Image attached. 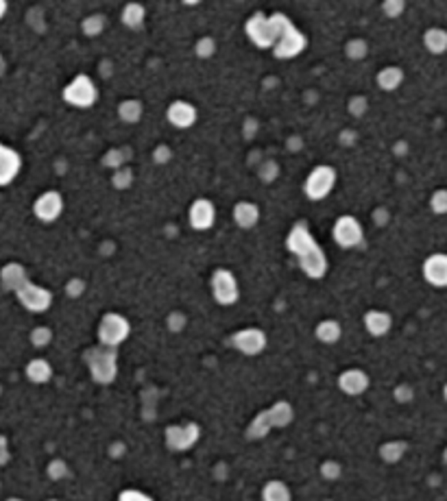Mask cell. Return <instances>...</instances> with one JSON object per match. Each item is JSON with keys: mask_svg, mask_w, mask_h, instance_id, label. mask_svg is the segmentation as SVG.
<instances>
[{"mask_svg": "<svg viewBox=\"0 0 447 501\" xmlns=\"http://www.w3.org/2000/svg\"><path fill=\"white\" fill-rule=\"evenodd\" d=\"M286 249L297 257L301 270L310 279H321L327 272V255L304 222H297L290 229L286 238Z\"/></svg>", "mask_w": 447, "mask_h": 501, "instance_id": "cell-1", "label": "cell"}, {"mask_svg": "<svg viewBox=\"0 0 447 501\" xmlns=\"http://www.w3.org/2000/svg\"><path fill=\"white\" fill-rule=\"evenodd\" d=\"M268 20H271V26L275 31L273 53L277 59H292L306 51L308 46L306 35L290 22L288 16H284V13H273V16H268Z\"/></svg>", "mask_w": 447, "mask_h": 501, "instance_id": "cell-2", "label": "cell"}, {"mask_svg": "<svg viewBox=\"0 0 447 501\" xmlns=\"http://www.w3.org/2000/svg\"><path fill=\"white\" fill-rule=\"evenodd\" d=\"M85 364L89 369V375L96 384L107 386L112 384L116 375H118V355L116 349H107V346H92L85 351Z\"/></svg>", "mask_w": 447, "mask_h": 501, "instance_id": "cell-3", "label": "cell"}, {"mask_svg": "<svg viewBox=\"0 0 447 501\" xmlns=\"http://www.w3.org/2000/svg\"><path fill=\"white\" fill-rule=\"evenodd\" d=\"M295 412H292V405L286 403V401H277L275 405H271L268 410H264L262 414H258L253 419L251 428H249V436L251 438H262L268 430L273 428H286V425L292 421Z\"/></svg>", "mask_w": 447, "mask_h": 501, "instance_id": "cell-4", "label": "cell"}, {"mask_svg": "<svg viewBox=\"0 0 447 501\" xmlns=\"http://www.w3.org/2000/svg\"><path fill=\"white\" fill-rule=\"evenodd\" d=\"M131 333V323L123 314H116V312H107L105 316L100 318L98 323V342L100 346H107V349H116L121 346Z\"/></svg>", "mask_w": 447, "mask_h": 501, "instance_id": "cell-5", "label": "cell"}, {"mask_svg": "<svg viewBox=\"0 0 447 501\" xmlns=\"http://www.w3.org/2000/svg\"><path fill=\"white\" fill-rule=\"evenodd\" d=\"M62 96L68 105H72V107H81V109L92 107V105L98 100L96 85L87 74H77V77L64 87Z\"/></svg>", "mask_w": 447, "mask_h": 501, "instance_id": "cell-6", "label": "cell"}, {"mask_svg": "<svg viewBox=\"0 0 447 501\" xmlns=\"http://www.w3.org/2000/svg\"><path fill=\"white\" fill-rule=\"evenodd\" d=\"M336 184V170L332 166H317L304 184V192L310 201H323L327 194L334 190Z\"/></svg>", "mask_w": 447, "mask_h": 501, "instance_id": "cell-7", "label": "cell"}, {"mask_svg": "<svg viewBox=\"0 0 447 501\" xmlns=\"http://www.w3.org/2000/svg\"><path fill=\"white\" fill-rule=\"evenodd\" d=\"M18 297L20 301V306L28 312H35V314H42V312H46L51 306H53V292L46 290V288H42L37 283H33L31 279H28L20 290L13 292Z\"/></svg>", "mask_w": 447, "mask_h": 501, "instance_id": "cell-8", "label": "cell"}, {"mask_svg": "<svg viewBox=\"0 0 447 501\" xmlns=\"http://www.w3.org/2000/svg\"><path fill=\"white\" fill-rule=\"evenodd\" d=\"M212 295L218 306H234L240 297V288H238V279L231 270L218 268L212 275Z\"/></svg>", "mask_w": 447, "mask_h": 501, "instance_id": "cell-9", "label": "cell"}, {"mask_svg": "<svg viewBox=\"0 0 447 501\" xmlns=\"http://www.w3.org/2000/svg\"><path fill=\"white\" fill-rule=\"evenodd\" d=\"M332 236H334L336 245L342 247V249H356V247H360L362 242H365L362 225L358 222L353 216H340V218L334 222Z\"/></svg>", "mask_w": 447, "mask_h": 501, "instance_id": "cell-10", "label": "cell"}, {"mask_svg": "<svg viewBox=\"0 0 447 501\" xmlns=\"http://www.w3.org/2000/svg\"><path fill=\"white\" fill-rule=\"evenodd\" d=\"M201 436V428L197 423H177V425H170L164 434L166 438V447L173 449V451H186V449H192L197 445V440Z\"/></svg>", "mask_w": 447, "mask_h": 501, "instance_id": "cell-11", "label": "cell"}, {"mask_svg": "<svg viewBox=\"0 0 447 501\" xmlns=\"http://www.w3.org/2000/svg\"><path fill=\"white\" fill-rule=\"evenodd\" d=\"M245 31L251 39V44H256L258 49H273L275 46V31L271 26V20L264 13H253L249 18Z\"/></svg>", "mask_w": 447, "mask_h": 501, "instance_id": "cell-12", "label": "cell"}, {"mask_svg": "<svg viewBox=\"0 0 447 501\" xmlns=\"http://www.w3.org/2000/svg\"><path fill=\"white\" fill-rule=\"evenodd\" d=\"M231 344L243 355H260L266 349V333L258 327H245L234 333Z\"/></svg>", "mask_w": 447, "mask_h": 501, "instance_id": "cell-13", "label": "cell"}, {"mask_svg": "<svg viewBox=\"0 0 447 501\" xmlns=\"http://www.w3.org/2000/svg\"><path fill=\"white\" fill-rule=\"evenodd\" d=\"M64 211V196L57 190H49L37 196V201L33 203V214L42 222H55Z\"/></svg>", "mask_w": 447, "mask_h": 501, "instance_id": "cell-14", "label": "cell"}, {"mask_svg": "<svg viewBox=\"0 0 447 501\" xmlns=\"http://www.w3.org/2000/svg\"><path fill=\"white\" fill-rule=\"evenodd\" d=\"M369 384L371 379L362 369H347L338 375V388L349 397H360L362 392H367Z\"/></svg>", "mask_w": 447, "mask_h": 501, "instance_id": "cell-15", "label": "cell"}, {"mask_svg": "<svg viewBox=\"0 0 447 501\" xmlns=\"http://www.w3.org/2000/svg\"><path fill=\"white\" fill-rule=\"evenodd\" d=\"M166 118L175 129H190L197 123V109H195V105L188 100H175V103H170Z\"/></svg>", "mask_w": 447, "mask_h": 501, "instance_id": "cell-16", "label": "cell"}, {"mask_svg": "<svg viewBox=\"0 0 447 501\" xmlns=\"http://www.w3.org/2000/svg\"><path fill=\"white\" fill-rule=\"evenodd\" d=\"M22 168V159L13 148L0 144V188L9 186L13 179L18 177Z\"/></svg>", "mask_w": 447, "mask_h": 501, "instance_id": "cell-17", "label": "cell"}, {"mask_svg": "<svg viewBox=\"0 0 447 501\" xmlns=\"http://www.w3.org/2000/svg\"><path fill=\"white\" fill-rule=\"evenodd\" d=\"M216 220V209L212 205V201L207 199H197L190 207V225L195 227L197 231H207Z\"/></svg>", "mask_w": 447, "mask_h": 501, "instance_id": "cell-18", "label": "cell"}, {"mask_svg": "<svg viewBox=\"0 0 447 501\" xmlns=\"http://www.w3.org/2000/svg\"><path fill=\"white\" fill-rule=\"evenodd\" d=\"M423 277L428 283L435 288H445L447 285V257L443 253L430 255L423 262Z\"/></svg>", "mask_w": 447, "mask_h": 501, "instance_id": "cell-19", "label": "cell"}, {"mask_svg": "<svg viewBox=\"0 0 447 501\" xmlns=\"http://www.w3.org/2000/svg\"><path fill=\"white\" fill-rule=\"evenodd\" d=\"M365 327L367 331L371 333L374 338H382L386 333L391 331L393 327V318L389 312H382V310H369L365 314Z\"/></svg>", "mask_w": 447, "mask_h": 501, "instance_id": "cell-20", "label": "cell"}, {"mask_svg": "<svg viewBox=\"0 0 447 501\" xmlns=\"http://www.w3.org/2000/svg\"><path fill=\"white\" fill-rule=\"evenodd\" d=\"M0 281H3L5 290L16 292V290H20V288L28 281V275H26V270H24L22 264L11 262V264L3 266V270H0Z\"/></svg>", "mask_w": 447, "mask_h": 501, "instance_id": "cell-21", "label": "cell"}, {"mask_svg": "<svg viewBox=\"0 0 447 501\" xmlns=\"http://www.w3.org/2000/svg\"><path fill=\"white\" fill-rule=\"evenodd\" d=\"M234 222L240 229H253L260 222V207L256 203L243 201L234 207Z\"/></svg>", "mask_w": 447, "mask_h": 501, "instance_id": "cell-22", "label": "cell"}, {"mask_svg": "<svg viewBox=\"0 0 447 501\" xmlns=\"http://www.w3.org/2000/svg\"><path fill=\"white\" fill-rule=\"evenodd\" d=\"M24 373H26L28 382H33V384H49L53 379V367H51V362H46L44 358H35L28 362Z\"/></svg>", "mask_w": 447, "mask_h": 501, "instance_id": "cell-23", "label": "cell"}, {"mask_svg": "<svg viewBox=\"0 0 447 501\" xmlns=\"http://www.w3.org/2000/svg\"><path fill=\"white\" fill-rule=\"evenodd\" d=\"M315 336L319 342L323 344H336L342 336V327L338 321H332V318H327V321H321L315 329Z\"/></svg>", "mask_w": 447, "mask_h": 501, "instance_id": "cell-24", "label": "cell"}, {"mask_svg": "<svg viewBox=\"0 0 447 501\" xmlns=\"http://www.w3.org/2000/svg\"><path fill=\"white\" fill-rule=\"evenodd\" d=\"M262 501H292V493L288 484H284L281 480H271L262 489Z\"/></svg>", "mask_w": 447, "mask_h": 501, "instance_id": "cell-25", "label": "cell"}, {"mask_svg": "<svg viewBox=\"0 0 447 501\" xmlns=\"http://www.w3.org/2000/svg\"><path fill=\"white\" fill-rule=\"evenodd\" d=\"M401 81H404V70L397 66H386L378 74V85L384 89V92H393V89H397L401 85Z\"/></svg>", "mask_w": 447, "mask_h": 501, "instance_id": "cell-26", "label": "cell"}, {"mask_svg": "<svg viewBox=\"0 0 447 501\" xmlns=\"http://www.w3.org/2000/svg\"><path fill=\"white\" fill-rule=\"evenodd\" d=\"M406 449H408V445L404 443V440H389V443H384L380 447V458L386 464H395V462H399L401 458H404Z\"/></svg>", "mask_w": 447, "mask_h": 501, "instance_id": "cell-27", "label": "cell"}, {"mask_svg": "<svg viewBox=\"0 0 447 501\" xmlns=\"http://www.w3.org/2000/svg\"><path fill=\"white\" fill-rule=\"evenodd\" d=\"M423 44L432 55H443L447 49V33L443 28H430L423 33Z\"/></svg>", "mask_w": 447, "mask_h": 501, "instance_id": "cell-28", "label": "cell"}, {"mask_svg": "<svg viewBox=\"0 0 447 501\" xmlns=\"http://www.w3.org/2000/svg\"><path fill=\"white\" fill-rule=\"evenodd\" d=\"M118 116H121L125 123H129V125L140 123V118H142V105H140V100H133V98L123 100L121 105H118Z\"/></svg>", "mask_w": 447, "mask_h": 501, "instance_id": "cell-29", "label": "cell"}, {"mask_svg": "<svg viewBox=\"0 0 447 501\" xmlns=\"http://www.w3.org/2000/svg\"><path fill=\"white\" fill-rule=\"evenodd\" d=\"M144 16H146V11L142 5H136V3H131L123 9V22L127 28H140L142 22H144Z\"/></svg>", "mask_w": 447, "mask_h": 501, "instance_id": "cell-30", "label": "cell"}, {"mask_svg": "<svg viewBox=\"0 0 447 501\" xmlns=\"http://www.w3.org/2000/svg\"><path fill=\"white\" fill-rule=\"evenodd\" d=\"M367 42L365 39H349L347 42V46H345V53L349 59H353V62H358V59H365L367 57Z\"/></svg>", "mask_w": 447, "mask_h": 501, "instance_id": "cell-31", "label": "cell"}, {"mask_svg": "<svg viewBox=\"0 0 447 501\" xmlns=\"http://www.w3.org/2000/svg\"><path fill=\"white\" fill-rule=\"evenodd\" d=\"M83 33L85 35H89V37H94V35H98L103 28H105V18L103 16H89V18H85L83 20Z\"/></svg>", "mask_w": 447, "mask_h": 501, "instance_id": "cell-32", "label": "cell"}, {"mask_svg": "<svg viewBox=\"0 0 447 501\" xmlns=\"http://www.w3.org/2000/svg\"><path fill=\"white\" fill-rule=\"evenodd\" d=\"M51 340H53V331H51L49 327H35V329L31 331V342H33V346H37V349L49 346Z\"/></svg>", "mask_w": 447, "mask_h": 501, "instance_id": "cell-33", "label": "cell"}, {"mask_svg": "<svg viewBox=\"0 0 447 501\" xmlns=\"http://www.w3.org/2000/svg\"><path fill=\"white\" fill-rule=\"evenodd\" d=\"M112 184H114V188H118V190H125V188H129V186L133 184V173L123 166V168H118V170L114 173Z\"/></svg>", "mask_w": 447, "mask_h": 501, "instance_id": "cell-34", "label": "cell"}, {"mask_svg": "<svg viewBox=\"0 0 447 501\" xmlns=\"http://www.w3.org/2000/svg\"><path fill=\"white\" fill-rule=\"evenodd\" d=\"M430 207H432V211H435V214H445L447 211V192L445 190H437L435 192V196H432L430 199Z\"/></svg>", "mask_w": 447, "mask_h": 501, "instance_id": "cell-35", "label": "cell"}, {"mask_svg": "<svg viewBox=\"0 0 447 501\" xmlns=\"http://www.w3.org/2000/svg\"><path fill=\"white\" fill-rule=\"evenodd\" d=\"M46 473H49L51 480L59 482V480H64V477L68 475V464H66L64 460H53V462L49 464V468H46Z\"/></svg>", "mask_w": 447, "mask_h": 501, "instance_id": "cell-36", "label": "cell"}, {"mask_svg": "<svg viewBox=\"0 0 447 501\" xmlns=\"http://www.w3.org/2000/svg\"><path fill=\"white\" fill-rule=\"evenodd\" d=\"M214 51H216V44H214L212 37H201V39L197 42V55H199L201 59H210V57L214 55Z\"/></svg>", "mask_w": 447, "mask_h": 501, "instance_id": "cell-37", "label": "cell"}, {"mask_svg": "<svg viewBox=\"0 0 447 501\" xmlns=\"http://www.w3.org/2000/svg\"><path fill=\"white\" fill-rule=\"evenodd\" d=\"M340 473H342V468H340V464L334 462V460H327L325 464H321V475H323L325 480L334 482V480L340 477Z\"/></svg>", "mask_w": 447, "mask_h": 501, "instance_id": "cell-38", "label": "cell"}, {"mask_svg": "<svg viewBox=\"0 0 447 501\" xmlns=\"http://www.w3.org/2000/svg\"><path fill=\"white\" fill-rule=\"evenodd\" d=\"M118 501H153V499L138 489H125V491H121V495H118Z\"/></svg>", "mask_w": 447, "mask_h": 501, "instance_id": "cell-39", "label": "cell"}, {"mask_svg": "<svg viewBox=\"0 0 447 501\" xmlns=\"http://www.w3.org/2000/svg\"><path fill=\"white\" fill-rule=\"evenodd\" d=\"M349 112H351V116H356V118L365 116V114H367V98H365V96L351 98V100H349Z\"/></svg>", "mask_w": 447, "mask_h": 501, "instance_id": "cell-40", "label": "cell"}, {"mask_svg": "<svg viewBox=\"0 0 447 501\" xmlns=\"http://www.w3.org/2000/svg\"><path fill=\"white\" fill-rule=\"evenodd\" d=\"M186 316L182 314V312H173L170 316H168V321H166V325H168V329L170 331H182L184 327H186Z\"/></svg>", "mask_w": 447, "mask_h": 501, "instance_id": "cell-41", "label": "cell"}, {"mask_svg": "<svg viewBox=\"0 0 447 501\" xmlns=\"http://www.w3.org/2000/svg\"><path fill=\"white\" fill-rule=\"evenodd\" d=\"M404 3H401V0H386L384 3V11L389 13L391 18H395V16H399L401 11H404Z\"/></svg>", "mask_w": 447, "mask_h": 501, "instance_id": "cell-42", "label": "cell"}, {"mask_svg": "<svg viewBox=\"0 0 447 501\" xmlns=\"http://www.w3.org/2000/svg\"><path fill=\"white\" fill-rule=\"evenodd\" d=\"M66 290H68V295H70L72 299H77V297H81V295H83V290H85V283H83L81 279H70V281H68V285H66Z\"/></svg>", "mask_w": 447, "mask_h": 501, "instance_id": "cell-43", "label": "cell"}, {"mask_svg": "<svg viewBox=\"0 0 447 501\" xmlns=\"http://www.w3.org/2000/svg\"><path fill=\"white\" fill-rule=\"evenodd\" d=\"M393 397H395L397 401H401V403H406V401H410V399L414 397V392H412L410 386H399V388H395Z\"/></svg>", "mask_w": 447, "mask_h": 501, "instance_id": "cell-44", "label": "cell"}, {"mask_svg": "<svg viewBox=\"0 0 447 501\" xmlns=\"http://www.w3.org/2000/svg\"><path fill=\"white\" fill-rule=\"evenodd\" d=\"M170 155H173V153H170V148L161 144V146H157V148H155L153 159H155L157 164H166V161L170 159Z\"/></svg>", "mask_w": 447, "mask_h": 501, "instance_id": "cell-45", "label": "cell"}, {"mask_svg": "<svg viewBox=\"0 0 447 501\" xmlns=\"http://www.w3.org/2000/svg\"><path fill=\"white\" fill-rule=\"evenodd\" d=\"M105 164L107 166H112V168H123V164H125V159H123V155L121 153H118V150H112V153L105 157Z\"/></svg>", "mask_w": 447, "mask_h": 501, "instance_id": "cell-46", "label": "cell"}, {"mask_svg": "<svg viewBox=\"0 0 447 501\" xmlns=\"http://www.w3.org/2000/svg\"><path fill=\"white\" fill-rule=\"evenodd\" d=\"M5 13H7V3H5V0H0V18H3Z\"/></svg>", "mask_w": 447, "mask_h": 501, "instance_id": "cell-47", "label": "cell"}, {"mask_svg": "<svg viewBox=\"0 0 447 501\" xmlns=\"http://www.w3.org/2000/svg\"><path fill=\"white\" fill-rule=\"evenodd\" d=\"M7 501H24V499H20V497H9Z\"/></svg>", "mask_w": 447, "mask_h": 501, "instance_id": "cell-48", "label": "cell"}, {"mask_svg": "<svg viewBox=\"0 0 447 501\" xmlns=\"http://www.w3.org/2000/svg\"><path fill=\"white\" fill-rule=\"evenodd\" d=\"M46 501H59V499H46Z\"/></svg>", "mask_w": 447, "mask_h": 501, "instance_id": "cell-49", "label": "cell"}, {"mask_svg": "<svg viewBox=\"0 0 447 501\" xmlns=\"http://www.w3.org/2000/svg\"><path fill=\"white\" fill-rule=\"evenodd\" d=\"M0 392H3V388H0Z\"/></svg>", "mask_w": 447, "mask_h": 501, "instance_id": "cell-50", "label": "cell"}]
</instances>
